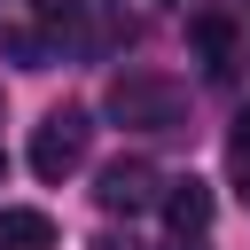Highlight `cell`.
I'll list each match as a JSON object with an SVG mask.
<instances>
[{"label": "cell", "mask_w": 250, "mask_h": 250, "mask_svg": "<svg viewBox=\"0 0 250 250\" xmlns=\"http://www.w3.org/2000/svg\"><path fill=\"white\" fill-rule=\"evenodd\" d=\"M188 39H195V55H211V62H227V55H234V23H227V16H195V23H188Z\"/></svg>", "instance_id": "8992f818"}, {"label": "cell", "mask_w": 250, "mask_h": 250, "mask_svg": "<svg viewBox=\"0 0 250 250\" xmlns=\"http://www.w3.org/2000/svg\"><path fill=\"white\" fill-rule=\"evenodd\" d=\"M31 8H39L47 23H70V8H78V0H31Z\"/></svg>", "instance_id": "ba28073f"}, {"label": "cell", "mask_w": 250, "mask_h": 250, "mask_svg": "<svg viewBox=\"0 0 250 250\" xmlns=\"http://www.w3.org/2000/svg\"><path fill=\"white\" fill-rule=\"evenodd\" d=\"M234 172H242V195H250V117H242V133H234Z\"/></svg>", "instance_id": "52a82bcc"}, {"label": "cell", "mask_w": 250, "mask_h": 250, "mask_svg": "<svg viewBox=\"0 0 250 250\" xmlns=\"http://www.w3.org/2000/svg\"><path fill=\"white\" fill-rule=\"evenodd\" d=\"M94 195H102V211H125V219H133V211L164 203V180H156L141 156H117V164L102 172V188H94Z\"/></svg>", "instance_id": "7a4b0ae2"}, {"label": "cell", "mask_w": 250, "mask_h": 250, "mask_svg": "<svg viewBox=\"0 0 250 250\" xmlns=\"http://www.w3.org/2000/svg\"><path fill=\"white\" fill-rule=\"evenodd\" d=\"M109 102H117V117H125V125H164V109H172V94H164V86H148V78H117V94H109Z\"/></svg>", "instance_id": "277c9868"}, {"label": "cell", "mask_w": 250, "mask_h": 250, "mask_svg": "<svg viewBox=\"0 0 250 250\" xmlns=\"http://www.w3.org/2000/svg\"><path fill=\"white\" fill-rule=\"evenodd\" d=\"M0 250H55V219L47 211H0Z\"/></svg>", "instance_id": "5b68a950"}, {"label": "cell", "mask_w": 250, "mask_h": 250, "mask_svg": "<svg viewBox=\"0 0 250 250\" xmlns=\"http://www.w3.org/2000/svg\"><path fill=\"white\" fill-rule=\"evenodd\" d=\"M86 109H47L39 117V133H31V172L39 180H70L78 164H86Z\"/></svg>", "instance_id": "6da1fadb"}, {"label": "cell", "mask_w": 250, "mask_h": 250, "mask_svg": "<svg viewBox=\"0 0 250 250\" xmlns=\"http://www.w3.org/2000/svg\"><path fill=\"white\" fill-rule=\"evenodd\" d=\"M164 227L172 234H203L211 227V188L203 180H172L164 188Z\"/></svg>", "instance_id": "3957f363"}]
</instances>
